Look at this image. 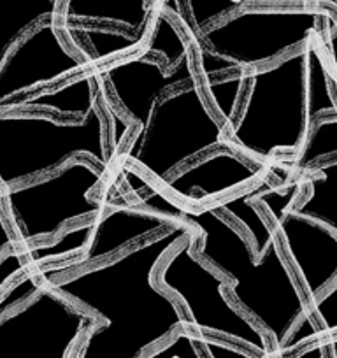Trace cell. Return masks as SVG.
<instances>
[{"label": "cell", "mask_w": 337, "mask_h": 358, "mask_svg": "<svg viewBox=\"0 0 337 358\" xmlns=\"http://www.w3.org/2000/svg\"><path fill=\"white\" fill-rule=\"evenodd\" d=\"M243 8H316L315 0H239Z\"/></svg>", "instance_id": "obj_27"}, {"label": "cell", "mask_w": 337, "mask_h": 358, "mask_svg": "<svg viewBox=\"0 0 337 358\" xmlns=\"http://www.w3.org/2000/svg\"><path fill=\"white\" fill-rule=\"evenodd\" d=\"M273 181H278V179L269 176V178H266L264 181H260V183L243 188V190L236 192V194L229 195V197L222 199V201H218L216 204L211 206V208L216 209L220 215L225 216L227 220H230L234 225L239 223V229L246 234L250 243L255 248L257 257H262V255L266 253L271 239L276 236L273 227H271V223L267 222L264 213L260 211L255 204L257 195L262 194Z\"/></svg>", "instance_id": "obj_17"}, {"label": "cell", "mask_w": 337, "mask_h": 358, "mask_svg": "<svg viewBox=\"0 0 337 358\" xmlns=\"http://www.w3.org/2000/svg\"><path fill=\"white\" fill-rule=\"evenodd\" d=\"M155 0H62L57 25H94L144 36L155 18Z\"/></svg>", "instance_id": "obj_16"}, {"label": "cell", "mask_w": 337, "mask_h": 358, "mask_svg": "<svg viewBox=\"0 0 337 358\" xmlns=\"http://www.w3.org/2000/svg\"><path fill=\"white\" fill-rule=\"evenodd\" d=\"M302 179V194L295 209L337 234V158L309 169Z\"/></svg>", "instance_id": "obj_18"}, {"label": "cell", "mask_w": 337, "mask_h": 358, "mask_svg": "<svg viewBox=\"0 0 337 358\" xmlns=\"http://www.w3.org/2000/svg\"><path fill=\"white\" fill-rule=\"evenodd\" d=\"M60 278L62 271L55 264L41 265V267L32 268L22 280H18L11 288H8L4 294H0V316H4L6 313L25 304L37 292L43 290L44 287L51 285L53 281L60 280Z\"/></svg>", "instance_id": "obj_23"}, {"label": "cell", "mask_w": 337, "mask_h": 358, "mask_svg": "<svg viewBox=\"0 0 337 358\" xmlns=\"http://www.w3.org/2000/svg\"><path fill=\"white\" fill-rule=\"evenodd\" d=\"M301 194V178L283 183L273 181L257 195L255 204L273 227L278 244L311 304L337 280V234L295 209Z\"/></svg>", "instance_id": "obj_10"}, {"label": "cell", "mask_w": 337, "mask_h": 358, "mask_svg": "<svg viewBox=\"0 0 337 358\" xmlns=\"http://www.w3.org/2000/svg\"><path fill=\"white\" fill-rule=\"evenodd\" d=\"M104 90L106 83L101 78V67H97L57 86L39 90L4 113H37L64 122H79L101 102Z\"/></svg>", "instance_id": "obj_15"}, {"label": "cell", "mask_w": 337, "mask_h": 358, "mask_svg": "<svg viewBox=\"0 0 337 358\" xmlns=\"http://www.w3.org/2000/svg\"><path fill=\"white\" fill-rule=\"evenodd\" d=\"M199 232L190 234L165 257L155 281L176 297L187 318V330L239 344L257 355H273L269 336L232 304L227 280L197 257Z\"/></svg>", "instance_id": "obj_7"}, {"label": "cell", "mask_w": 337, "mask_h": 358, "mask_svg": "<svg viewBox=\"0 0 337 358\" xmlns=\"http://www.w3.org/2000/svg\"><path fill=\"white\" fill-rule=\"evenodd\" d=\"M274 358H329V353H327V341L318 339L315 343L306 344L304 348L294 351V353L274 355Z\"/></svg>", "instance_id": "obj_29"}, {"label": "cell", "mask_w": 337, "mask_h": 358, "mask_svg": "<svg viewBox=\"0 0 337 358\" xmlns=\"http://www.w3.org/2000/svg\"><path fill=\"white\" fill-rule=\"evenodd\" d=\"M101 78L120 111L134 123V130H141L164 94L197 81L199 71L194 50L173 71L158 58L139 53L101 65Z\"/></svg>", "instance_id": "obj_13"}, {"label": "cell", "mask_w": 337, "mask_h": 358, "mask_svg": "<svg viewBox=\"0 0 337 358\" xmlns=\"http://www.w3.org/2000/svg\"><path fill=\"white\" fill-rule=\"evenodd\" d=\"M99 320L44 287L0 316V358H76Z\"/></svg>", "instance_id": "obj_11"}, {"label": "cell", "mask_w": 337, "mask_h": 358, "mask_svg": "<svg viewBox=\"0 0 337 358\" xmlns=\"http://www.w3.org/2000/svg\"><path fill=\"white\" fill-rule=\"evenodd\" d=\"M337 27L323 8H243L201 34L197 44L234 72L267 67Z\"/></svg>", "instance_id": "obj_8"}, {"label": "cell", "mask_w": 337, "mask_h": 358, "mask_svg": "<svg viewBox=\"0 0 337 358\" xmlns=\"http://www.w3.org/2000/svg\"><path fill=\"white\" fill-rule=\"evenodd\" d=\"M325 51L327 55L330 57V60H332V64L336 65L337 64V27H334V29H330L329 32L325 34Z\"/></svg>", "instance_id": "obj_30"}, {"label": "cell", "mask_w": 337, "mask_h": 358, "mask_svg": "<svg viewBox=\"0 0 337 358\" xmlns=\"http://www.w3.org/2000/svg\"><path fill=\"white\" fill-rule=\"evenodd\" d=\"M176 222L168 215L146 208L139 201H116L97 220L69 227L55 241L20 248L32 268L64 262L67 274L99 265L130 248L165 232Z\"/></svg>", "instance_id": "obj_9"}, {"label": "cell", "mask_w": 337, "mask_h": 358, "mask_svg": "<svg viewBox=\"0 0 337 358\" xmlns=\"http://www.w3.org/2000/svg\"><path fill=\"white\" fill-rule=\"evenodd\" d=\"M136 201L197 230V257L225 278L227 295L232 304L269 336L273 355L278 353L297 323L308 316L309 302L276 236L266 253L257 257L246 234L211 206H183L157 185Z\"/></svg>", "instance_id": "obj_2"}, {"label": "cell", "mask_w": 337, "mask_h": 358, "mask_svg": "<svg viewBox=\"0 0 337 358\" xmlns=\"http://www.w3.org/2000/svg\"><path fill=\"white\" fill-rule=\"evenodd\" d=\"M94 69L97 65L71 46L57 20L41 22L22 37L0 67V113L39 90Z\"/></svg>", "instance_id": "obj_12"}, {"label": "cell", "mask_w": 337, "mask_h": 358, "mask_svg": "<svg viewBox=\"0 0 337 358\" xmlns=\"http://www.w3.org/2000/svg\"><path fill=\"white\" fill-rule=\"evenodd\" d=\"M185 4L187 22L183 25V32L192 44H197L201 34L209 27L243 9L239 0H185Z\"/></svg>", "instance_id": "obj_22"}, {"label": "cell", "mask_w": 337, "mask_h": 358, "mask_svg": "<svg viewBox=\"0 0 337 358\" xmlns=\"http://www.w3.org/2000/svg\"><path fill=\"white\" fill-rule=\"evenodd\" d=\"M190 230L180 222L111 260L48 285L99 320L81 341L76 358H144L174 334L187 330L183 308L158 287L155 276Z\"/></svg>", "instance_id": "obj_1"}, {"label": "cell", "mask_w": 337, "mask_h": 358, "mask_svg": "<svg viewBox=\"0 0 337 358\" xmlns=\"http://www.w3.org/2000/svg\"><path fill=\"white\" fill-rule=\"evenodd\" d=\"M108 174L92 160L76 158L53 174L0 190L18 248L51 243L69 227L104 215L116 202L113 194L104 192L99 199L92 194L104 187Z\"/></svg>", "instance_id": "obj_6"}, {"label": "cell", "mask_w": 337, "mask_h": 358, "mask_svg": "<svg viewBox=\"0 0 337 358\" xmlns=\"http://www.w3.org/2000/svg\"><path fill=\"white\" fill-rule=\"evenodd\" d=\"M215 150L234 146L197 79L164 94L146 127L134 130L120 158L164 187L180 169Z\"/></svg>", "instance_id": "obj_5"}, {"label": "cell", "mask_w": 337, "mask_h": 358, "mask_svg": "<svg viewBox=\"0 0 337 358\" xmlns=\"http://www.w3.org/2000/svg\"><path fill=\"white\" fill-rule=\"evenodd\" d=\"M32 267L23 257V251L20 248L9 251L4 257H0V294H4L8 288L18 280H22L27 273H30Z\"/></svg>", "instance_id": "obj_26"}, {"label": "cell", "mask_w": 337, "mask_h": 358, "mask_svg": "<svg viewBox=\"0 0 337 358\" xmlns=\"http://www.w3.org/2000/svg\"><path fill=\"white\" fill-rule=\"evenodd\" d=\"M337 78L315 41L267 67L248 71L239 115L227 132L237 153L274 171L304 148L316 120L337 115Z\"/></svg>", "instance_id": "obj_3"}, {"label": "cell", "mask_w": 337, "mask_h": 358, "mask_svg": "<svg viewBox=\"0 0 337 358\" xmlns=\"http://www.w3.org/2000/svg\"><path fill=\"white\" fill-rule=\"evenodd\" d=\"M269 358H274V355H271V357Z\"/></svg>", "instance_id": "obj_32"}, {"label": "cell", "mask_w": 337, "mask_h": 358, "mask_svg": "<svg viewBox=\"0 0 337 358\" xmlns=\"http://www.w3.org/2000/svg\"><path fill=\"white\" fill-rule=\"evenodd\" d=\"M122 116L113 111L106 86L101 102L79 122L37 113H0V190L50 176L76 158L111 171L123 139Z\"/></svg>", "instance_id": "obj_4"}, {"label": "cell", "mask_w": 337, "mask_h": 358, "mask_svg": "<svg viewBox=\"0 0 337 358\" xmlns=\"http://www.w3.org/2000/svg\"><path fill=\"white\" fill-rule=\"evenodd\" d=\"M144 358H208L201 343H199V334L192 330H180L174 334L173 339L162 346L155 348Z\"/></svg>", "instance_id": "obj_25"}, {"label": "cell", "mask_w": 337, "mask_h": 358, "mask_svg": "<svg viewBox=\"0 0 337 358\" xmlns=\"http://www.w3.org/2000/svg\"><path fill=\"white\" fill-rule=\"evenodd\" d=\"M60 6H62V0H60Z\"/></svg>", "instance_id": "obj_33"}, {"label": "cell", "mask_w": 337, "mask_h": 358, "mask_svg": "<svg viewBox=\"0 0 337 358\" xmlns=\"http://www.w3.org/2000/svg\"><path fill=\"white\" fill-rule=\"evenodd\" d=\"M192 50L194 48L183 29L174 23L173 16L160 11L151 22L141 55L158 58L167 71H173L188 53H192Z\"/></svg>", "instance_id": "obj_21"}, {"label": "cell", "mask_w": 337, "mask_h": 358, "mask_svg": "<svg viewBox=\"0 0 337 358\" xmlns=\"http://www.w3.org/2000/svg\"><path fill=\"white\" fill-rule=\"evenodd\" d=\"M337 158V115H325L316 120L304 148L297 155L281 158L274 169L287 179L301 178L309 169Z\"/></svg>", "instance_id": "obj_20"}, {"label": "cell", "mask_w": 337, "mask_h": 358, "mask_svg": "<svg viewBox=\"0 0 337 358\" xmlns=\"http://www.w3.org/2000/svg\"><path fill=\"white\" fill-rule=\"evenodd\" d=\"M58 13L60 0H0V67L25 34Z\"/></svg>", "instance_id": "obj_19"}, {"label": "cell", "mask_w": 337, "mask_h": 358, "mask_svg": "<svg viewBox=\"0 0 337 358\" xmlns=\"http://www.w3.org/2000/svg\"><path fill=\"white\" fill-rule=\"evenodd\" d=\"M327 353H329V358H337V334L327 337Z\"/></svg>", "instance_id": "obj_31"}, {"label": "cell", "mask_w": 337, "mask_h": 358, "mask_svg": "<svg viewBox=\"0 0 337 358\" xmlns=\"http://www.w3.org/2000/svg\"><path fill=\"white\" fill-rule=\"evenodd\" d=\"M308 315L315 322L323 339L337 334V280L329 290L323 292L318 299L309 304Z\"/></svg>", "instance_id": "obj_24"}, {"label": "cell", "mask_w": 337, "mask_h": 358, "mask_svg": "<svg viewBox=\"0 0 337 358\" xmlns=\"http://www.w3.org/2000/svg\"><path fill=\"white\" fill-rule=\"evenodd\" d=\"M269 176L278 179L271 169L243 157L236 150H215L185 165L160 188L180 204L208 208Z\"/></svg>", "instance_id": "obj_14"}, {"label": "cell", "mask_w": 337, "mask_h": 358, "mask_svg": "<svg viewBox=\"0 0 337 358\" xmlns=\"http://www.w3.org/2000/svg\"><path fill=\"white\" fill-rule=\"evenodd\" d=\"M18 244H16V237L13 234L11 225H9L8 215H6L4 204H2V199H0V257H4L9 251L16 250Z\"/></svg>", "instance_id": "obj_28"}]
</instances>
